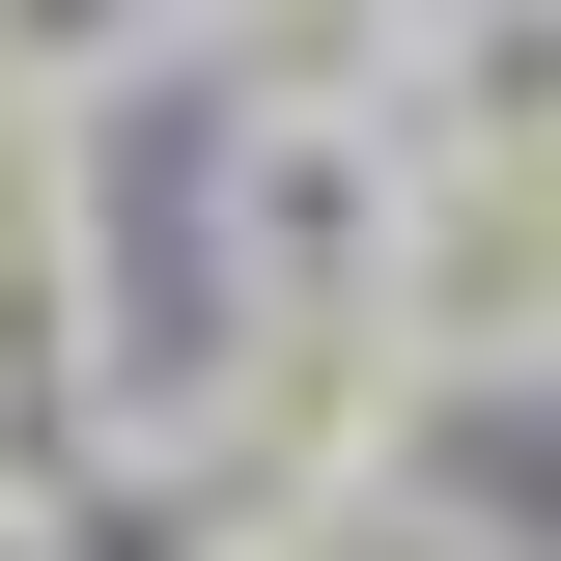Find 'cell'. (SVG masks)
I'll return each mask as SVG.
<instances>
[{"label": "cell", "mask_w": 561, "mask_h": 561, "mask_svg": "<svg viewBox=\"0 0 561 561\" xmlns=\"http://www.w3.org/2000/svg\"><path fill=\"white\" fill-rule=\"evenodd\" d=\"M169 449H197V505H225L253 561H309V534L393 505L421 365H393V337H225V393H169Z\"/></svg>", "instance_id": "obj_1"}, {"label": "cell", "mask_w": 561, "mask_h": 561, "mask_svg": "<svg viewBox=\"0 0 561 561\" xmlns=\"http://www.w3.org/2000/svg\"><path fill=\"white\" fill-rule=\"evenodd\" d=\"M393 113H225V337H365L393 309Z\"/></svg>", "instance_id": "obj_2"}, {"label": "cell", "mask_w": 561, "mask_h": 561, "mask_svg": "<svg viewBox=\"0 0 561 561\" xmlns=\"http://www.w3.org/2000/svg\"><path fill=\"white\" fill-rule=\"evenodd\" d=\"M365 337H393L421 393L561 365V169H421V197H393V309H365Z\"/></svg>", "instance_id": "obj_3"}, {"label": "cell", "mask_w": 561, "mask_h": 561, "mask_svg": "<svg viewBox=\"0 0 561 561\" xmlns=\"http://www.w3.org/2000/svg\"><path fill=\"white\" fill-rule=\"evenodd\" d=\"M113 337V280H84V84L57 57H0V393L57 421V365ZM84 449V421H57Z\"/></svg>", "instance_id": "obj_4"}, {"label": "cell", "mask_w": 561, "mask_h": 561, "mask_svg": "<svg viewBox=\"0 0 561 561\" xmlns=\"http://www.w3.org/2000/svg\"><path fill=\"white\" fill-rule=\"evenodd\" d=\"M393 169H561V28H534V0L421 28V84H393Z\"/></svg>", "instance_id": "obj_5"}, {"label": "cell", "mask_w": 561, "mask_h": 561, "mask_svg": "<svg viewBox=\"0 0 561 561\" xmlns=\"http://www.w3.org/2000/svg\"><path fill=\"white\" fill-rule=\"evenodd\" d=\"M28 561H253V534L197 505V449H169V421H84L57 478H28Z\"/></svg>", "instance_id": "obj_6"}, {"label": "cell", "mask_w": 561, "mask_h": 561, "mask_svg": "<svg viewBox=\"0 0 561 561\" xmlns=\"http://www.w3.org/2000/svg\"><path fill=\"white\" fill-rule=\"evenodd\" d=\"M28 478H57V421H28V393H0V561H28Z\"/></svg>", "instance_id": "obj_7"}]
</instances>
